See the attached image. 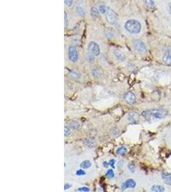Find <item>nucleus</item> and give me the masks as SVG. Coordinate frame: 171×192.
Returning a JSON list of instances; mask_svg holds the SVG:
<instances>
[{
	"mask_svg": "<svg viewBox=\"0 0 171 192\" xmlns=\"http://www.w3.org/2000/svg\"><path fill=\"white\" fill-rule=\"evenodd\" d=\"M168 115L167 111L163 109H151L144 111L142 113L145 120L148 122H151L154 120H160L166 117Z\"/></svg>",
	"mask_w": 171,
	"mask_h": 192,
	"instance_id": "1",
	"label": "nucleus"
},
{
	"mask_svg": "<svg viewBox=\"0 0 171 192\" xmlns=\"http://www.w3.org/2000/svg\"><path fill=\"white\" fill-rule=\"evenodd\" d=\"M124 29L131 35H138L142 32V25L138 19H130L125 22Z\"/></svg>",
	"mask_w": 171,
	"mask_h": 192,
	"instance_id": "2",
	"label": "nucleus"
},
{
	"mask_svg": "<svg viewBox=\"0 0 171 192\" xmlns=\"http://www.w3.org/2000/svg\"><path fill=\"white\" fill-rule=\"evenodd\" d=\"M159 30L160 34L171 36V18L159 17Z\"/></svg>",
	"mask_w": 171,
	"mask_h": 192,
	"instance_id": "3",
	"label": "nucleus"
},
{
	"mask_svg": "<svg viewBox=\"0 0 171 192\" xmlns=\"http://www.w3.org/2000/svg\"><path fill=\"white\" fill-rule=\"evenodd\" d=\"M157 6L159 7L161 16L171 18V0H159Z\"/></svg>",
	"mask_w": 171,
	"mask_h": 192,
	"instance_id": "4",
	"label": "nucleus"
},
{
	"mask_svg": "<svg viewBox=\"0 0 171 192\" xmlns=\"http://www.w3.org/2000/svg\"><path fill=\"white\" fill-rule=\"evenodd\" d=\"M106 20L108 24L111 25L116 24L118 21V14L114 9L109 7L106 13Z\"/></svg>",
	"mask_w": 171,
	"mask_h": 192,
	"instance_id": "5",
	"label": "nucleus"
},
{
	"mask_svg": "<svg viewBox=\"0 0 171 192\" xmlns=\"http://www.w3.org/2000/svg\"><path fill=\"white\" fill-rule=\"evenodd\" d=\"M133 47L140 54H145L147 52V48L144 41L141 39H135L133 40Z\"/></svg>",
	"mask_w": 171,
	"mask_h": 192,
	"instance_id": "6",
	"label": "nucleus"
},
{
	"mask_svg": "<svg viewBox=\"0 0 171 192\" xmlns=\"http://www.w3.org/2000/svg\"><path fill=\"white\" fill-rule=\"evenodd\" d=\"M68 57L69 60L72 62H76L78 60V52L76 48L73 46H70L68 49Z\"/></svg>",
	"mask_w": 171,
	"mask_h": 192,
	"instance_id": "7",
	"label": "nucleus"
},
{
	"mask_svg": "<svg viewBox=\"0 0 171 192\" xmlns=\"http://www.w3.org/2000/svg\"><path fill=\"white\" fill-rule=\"evenodd\" d=\"M88 51L93 53L96 57H98L101 51L99 44L94 41H91L88 44Z\"/></svg>",
	"mask_w": 171,
	"mask_h": 192,
	"instance_id": "8",
	"label": "nucleus"
},
{
	"mask_svg": "<svg viewBox=\"0 0 171 192\" xmlns=\"http://www.w3.org/2000/svg\"><path fill=\"white\" fill-rule=\"evenodd\" d=\"M162 62L166 65H171V46L165 50L162 55Z\"/></svg>",
	"mask_w": 171,
	"mask_h": 192,
	"instance_id": "9",
	"label": "nucleus"
},
{
	"mask_svg": "<svg viewBox=\"0 0 171 192\" xmlns=\"http://www.w3.org/2000/svg\"><path fill=\"white\" fill-rule=\"evenodd\" d=\"M124 99L126 103L129 104H133L136 102V96L132 92H128L124 96Z\"/></svg>",
	"mask_w": 171,
	"mask_h": 192,
	"instance_id": "10",
	"label": "nucleus"
},
{
	"mask_svg": "<svg viewBox=\"0 0 171 192\" xmlns=\"http://www.w3.org/2000/svg\"><path fill=\"white\" fill-rule=\"evenodd\" d=\"M136 186V182L133 179H128L121 185V190H126L127 188H134Z\"/></svg>",
	"mask_w": 171,
	"mask_h": 192,
	"instance_id": "11",
	"label": "nucleus"
},
{
	"mask_svg": "<svg viewBox=\"0 0 171 192\" xmlns=\"http://www.w3.org/2000/svg\"><path fill=\"white\" fill-rule=\"evenodd\" d=\"M114 55L116 60L119 62H124L126 59V57L125 54L121 51H120V50H115Z\"/></svg>",
	"mask_w": 171,
	"mask_h": 192,
	"instance_id": "12",
	"label": "nucleus"
},
{
	"mask_svg": "<svg viewBox=\"0 0 171 192\" xmlns=\"http://www.w3.org/2000/svg\"><path fill=\"white\" fill-rule=\"evenodd\" d=\"M128 120L132 123H137L140 121V115L135 112H130L128 115Z\"/></svg>",
	"mask_w": 171,
	"mask_h": 192,
	"instance_id": "13",
	"label": "nucleus"
},
{
	"mask_svg": "<svg viewBox=\"0 0 171 192\" xmlns=\"http://www.w3.org/2000/svg\"><path fill=\"white\" fill-rule=\"evenodd\" d=\"M143 1H144L145 6L149 8V9H155L156 8V5L154 0H143Z\"/></svg>",
	"mask_w": 171,
	"mask_h": 192,
	"instance_id": "14",
	"label": "nucleus"
},
{
	"mask_svg": "<svg viewBox=\"0 0 171 192\" xmlns=\"http://www.w3.org/2000/svg\"><path fill=\"white\" fill-rule=\"evenodd\" d=\"M69 127L72 130H78L80 128V125L78 121H72L71 122H69Z\"/></svg>",
	"mask_w": 171,
	"mask_h": 192,
	"instance_id": "15",
	"label": "nucleus"
},
{
	"mask_svg": "<svg viewBox=\"0 0 171 192\" xmlns=\"http://www.w3.org/2000/svg\"><path fill=\"white\" fill-rule=\"evenodd\" d=\"M95 57L96 56L90 51H87L85 54V59L89 63L94 62V61L95 60Z\"/></svg>",
	"mask_w": 171,
	"mask_h": 192,
	"instance_id": "16",
	"label": "nucleus"
},
{
	"mask_svg": "<svg viewBox=\"0 0 171 192\" xmlns=\"http://www.w3.org/2000/svg\"><path fill=\"white\" fill-rule=\"evenodd\" d=\"M69 76L74 79H79L81 77V74L76 71H71L69 72Z\"/></svg>",
	"mask_w": 171,
	"mask_h": 192,
	"instance_id": "17",
	"label": "nucleus"
},
{
	"mask_svg": "<svg viewBox=\"0 0 171 192\" xmlns=\"http://www.w3.org/2000/svg\"><path fill=\"white\" fill-rule=\"evenodd\" d=\"M91 14L92 18H98L99 17L100 12L99 9H97L96 7H92L91 9Z\"/></svg>",
	"mask_w": 171,
	"mask_h": 192,
	"instance_id": "18",
	"label": "nucleus"
},
{
	"mask_svg": "<svg viewBox=\"0 0 171 192\" xmlns=\"http://www.w3.org/2000/svg\"><path fill=\"white\" fill-rule=\"evenodd\" d=\"M91 74L93 77L96 79H99L101 76V74L100 71L96 68H93L91 70Z\"/></svg>",
	"mask_w": 171,
	"mask_h": 192,
	"instance_id": "19",
	"label": "nucleus"
},
{
	"mask_svg": "<svg viewBox=\"0 0 171 192\" xmlns=\"http://www.w3.org/2000/svg\"><path fill=\"white\" fill-rule=\"evenodd\" d=\"M151 190L152 191L155 192H163L165 191V188L161 185H153L151 187Z\"/></svg>",
	"mask_w": 171,
	"mask_h": 192,
	"instance_id": "20",
	"label": "nucleus"
},
{
	"mask_svg": "<svg viewBox=\"0 0 171 192\" xmlns=\"http://www.w3.org/2000/svg\"><path fill=\"white\" fill-rule=\"evenodd\" d=\"M92 165V163L89 160H85L80 164V167L83 169H87L91 167Z\"/></svg>",
	"mask_w": 171,
	"mask_h": 192,
	"instance_id": "21",
	"label": "nucleus"
},
{
	"mask_svg": "<svg viewBox=\"0 0 171 192\" xmlns=\"http://www.w3.org/2000/svg\"><path fill=\"white\" fill-rule=\"evenodd\" d=\"M83 143L85 145H86L87 147H94L95 146V142L94 141V140H91V139H85V140H83Z\"/></svg>",
	"mask_w": 171,
	"mask_h": 192,
	"instance_id": "22",
	"label": "nucleus"
},
{
	"mask_svg": "<svg viewBox=\"0 0 171 192\" xmlns=\"http://www.w3.org/2000/svg\"><path fill=\"white\" fill-rule=\"evenodd\" d=\"M126 152H127V149H126V147H124V146L120 147L117 150V154H119V155L124 154Z\"/></svg>",
	"mask_w": 171,
	"mask_h": 192,
	"instance_id": "23",
	"label": "nucleus"
},
{
	"mask_svg": "<svg viewBox=\"0 0 171 192\" xmlns=\"http://www.w3.org/2000/svg\"><path fill=\"white\" fill-rule=\"evenodd\" d=\"M108 8L109 7H107L104 5H101L99 7V8H98V9H99L100 13H101V14H105V13H106V12H107Z\"/></svg>",
	"mask_w": 171,
	"mask_h": 192,
	"instance_id": "24",
	"label": "nucleus"
},
{
	"mask_svg": "<svg viewBox=\"0 0 171 192\" xmlns=\"http://www.w3.org/2000/svg\"><path fill=\"white\" fill-rule=\"evenodd\" d=\"M76 12L77 14L80 17H84L85 15V10H84L83 8H82L80 7H78L76 8Z\"/></svg>",
	"mask_w": 171,
	"mask_h": 192,
	"instance_id": "25",
	"label": "nucleus"
},
{
	"mask_svg": "<svg viewBox=\"0 0 171 192\" xmlns=\"http://www.w3.org/2000/svg\"><path fill=\"white\" fill-rule=\"evenodd\" d=\"M105 176L108 178H113L115 176V174H114V172L112 169H109L106 172V174H105Z\"/></svg>",
	"mask_w": 171,
	"mask_h": 192,
	"instance_id": "26",
	"label": "nucleus"
},
{
	"mask_svg": "<svg viewBox=\"0 0 171 192\" xmlns=\"http://www.w3.org/2000/svg\"><path fill=\"white\" fill-rule=\"evenodd\" d=\"M105 35L106 36V37L107 38H112L114 37V33L112 32L110 30H105Z\"/></svg>",
	"mask_w": 171,
	"mask_h": 192,
	"instance_id": "27",
	"label": "nucleus"
},
{
	"mask_svg": "<svg viewBox=\"0 0 171 192\" xmlns=\"http://www.w3.org/2000/svg\"><path fill=\"white\" fill-rule=\"evenodd\" d=\"M69 24V19H68V15L66 12H64V27L65 28L68 26Z\"/></svg>",
	"mask_w": 171,
	"mask_h": 192,
	"instance_id": "28",
	"label": "nucleus"
},
{
	"mask_svg": "<svg viewBox=\"0 0 171 192\" xmlns=\"http://www.w3.org/2000/svg\"><path fill=\"white\" fill-rule=\"evenodd\" d=\"M70 135H71V128L69 126H65L64 127V136L67 137Z\"/></svg>",
	"mask_w": 171,
	"mask_h": 192,
	"instance_id": "29",
	"label": "nucleus"
},
{
	"mask_svg": "<svg viewBox=\"0 0 171 192\" xmlns=\"http://www.w3.org/2000/svg\"><path fill=\"white\" fill-rule=\"evenodd\" d=\"M85 174H86V172L82 169H79V170H78L76 172V175L78 176H85Z\"/></svg>",
	"mask_w": 171,
	"mask_h": 192,
	"instance_id": "30",
	"label": "nucleus"
},
{
	"mask_svg": "<svg viewBox=\"0 0 171 192\" xmlns=\"http://www.w3.org/2000/svg\"><path fill=\"white\" fill-rule=\"evenodd\" d=\"M128 166L130 172H132V173H134L135 171V165L133 163H130Z\"/></svg>",
	"mask_w": 171,
	"mask_h": 192,
	"instance_id": "31",
	"label": "nucleus"
},
{
	"mask_svg": "<svg viewBox=\"0 0 171 192\" xmlns=\"http://www.w3.org/2000/svg\"><path fill=\"white\" fill-rule=\"evenodd\" d=\"M64 3H65L66 6L70 7L73 4V0H64Z\"/></svg>",
	"mask_w": 171,
	"mask_h": 192,
	"instance_id": "32",
	"label": "nucleus"
},
{
	"mask_svg": "<svg viewBox=\"0 0 171 192\" xmlns=\"http://www.w3.org/2000/svg\"><path fill=\"white\" fill-rule=\"evenodd\" d=\"M78 190L79 191H84V192H87L90 191V189L87 187H82V188H79L78 189Z\"/></svg>",
	"mask_w": 171,
	"mask_h": 192,
	"instance_id": "33",
	"label": "nucleus"
},
{
	"mask_svg": "<svg viewBox=\"0 0 171 192\" xmlns=\"http://www.w3.org/2000/svg\"><path fill=\"white\" fill-rule=\"evenodd\" d=\"M109 165H110L112 168L114 169L115 168V164H116V160H114V159H112L110 161H109Z\"/></svg>",
	"mask_w": 171,
	"mask_h": 192,
	"instance_id": "34",
	"label": "nucleus"
},
{
	"mask_svg": "<svg viewBox=\"0 0 171 192\" xmlns=\"http://www.w3.org/2000/svg\"><path fill=\"white\" fill-rule=\"evenodd\" d=\"M103 166H104V167L108 168V166L110 165H109V163H108L107 161H104V162H103Z\"/></svg>",
	"mask_w": 171,
	"mask_h": 192,
	"instance_id": "35",
	"label": "nucleus"
},
{
	"mask_svg": "<svg viewBox=\"0 0 171 192\" xmlns=\"http://www.w3.org/2000/svg\"><path fill=\"white\" fill-rule=\"evenodd\" d=\"M71 187V185H70L69 184H66L65 186H64V190H68Z\"/></svg>",
	"mask_w": 171,
	"mask_h": 192,
	"instance_id": "36",
	"label": "nucleus"
},
{
	"mask_svg": "<svg viewBox=\"0 0 171 192\" xmlns=\"http://www.w3.org/2000/svg\"><path fill=\"white\" fill-rule=\"evenodd\" d=\"M123 163H124V161H120L119 162V164H118V168H120L122 167V166L123 165Z\"/></svg>",
	"mask_w": 171,
	"mask_h": 192,
	"instance_id": "37",
	"label": "nucleus"
},
{
	"mask_svg": "<svg viewBox=\"0 0 171 192\" xmlns=\"http://www.w3.org/2000/svg\"><path fill=\"white\" fill-rule=\"evenodd\" d=\"M165 183H166L167 185L171 186V181H165Z\"/></svg>",
	"mask_w": 171,
	"mask_h": 192,
	"instance_id": "38",
	"label": "nucleus"
}]
</instances>
